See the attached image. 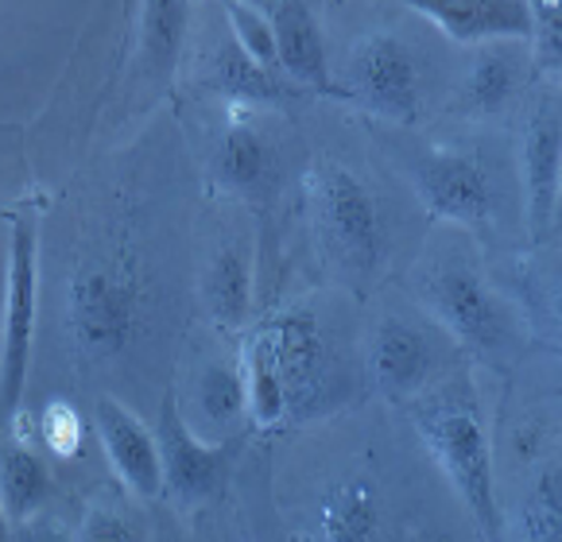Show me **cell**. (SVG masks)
Returning a JSON list of instances; mask_svg holds the SVG:
<instances>
[{
    "label": "cell",
    "instance_id": "8992f818",
    "mask_svg": "<svg viewBox=\"0 0 562 542\" xmlns=\"http://www.w3.org/2000/svg\"><path fill=\"white\" fill-rule=\"evenodd\" d=\"M415 197L435 222L481 233L493 217V182L473 151L462 148H423L407 163Z\"/></svg>",
    "mask_w": 562,
    "mask_h": 542
},
{
    "label": "cell",
    "instance_id": "52a82bcc",
    "mask_svg": "<svg viewBox=\"0 0 562 542\" xmlns=\"http://www.w3.org/2000/svg\"><path fill=\"white\" fill-rule=\"evenodd\" d=\"M430 318L439 321L458 346L477 357H496L508 341V318L501 298L493 295L477 271L465 263H447L423 287Z\"/></svg>",
    "mask_w": 562,
    "mask_h": 542
},
{
    "label": "cell",
    "instance_id": "603a6c76",
    "mask_svg": "<svg viewBox=\"0 0 562 542\" xmlns=\"http://www.w3.org/2000/svg\"><path fill=\"white\" fill-rule=\"evenodd\" d=\"M272 151L252 124H229L214 151V179L233 194H248L268 179Z\"/></svg>",
    "mask_w": 562,
    "mask_h": 542
},
{
    "label": "cell",
    "instance_id": "4fadbf2b",
    "mask_svg": "<svg viewBox=\"0 0 562 542\" xmlns=\"http://www.w3.org/2000/svg\"><path fill=\"white\" fill-rule=\"evenodd\" d=\"M412 12H419L447 39L465 47L513 43L531 35L528 4H516V0H412Z\"/></svg>",
    "mask_w": 562,
    "mask_h": 542
},
{
    "label": "cell",
    "instance_id": "8fae6325",
    "mask_svg": "<svg viewBox=\"0 0 562 542\" xmlns=\"http://www.w3.org/2000/svg\"><path fill=\"white\" fill-rule=\"evenodd\" d=\"M516 167H520V197L524 222L531 237H547L559 217V167H562V128L559 113L543 105L520 132L516 148Z\"/></svg>",
    "mask_w": 562,
    "mask_h": 542
},
{
    "label": "cell",
    "instance_id": "f1b7e54d",
    "mask_svg": "<svg viewBox=\"0 0 562 542\" xmlns=\"http://www.w3.org/2000/svg\"><path fill=\"white\" fill-rule=\"evenodd\" d=\"M0 542H16V523L4 516V508H0Z\"/></svg>",
    "mask_w": 562,
    "mask_h": 542
},
{
    "label": "cell",
    "instance_id": "83f0119b",
    "mask_svg": "<svg viewBox=\"0 0 562 542\" xmlns=\"http://www.w3.org/2000/svg\"><path fill=\"white\" fill-rule=\"evenodd\" d=\"M16 542H75V534L58 523V519L35 516V519H27V523L16 527Z\"/></svg>",
    "mask_w": 562,
    "mask_h": 542
},
{
    "label": "cell",
    "instance_id": "7a4b0ae2",
    "mask_svg": "<svg viewBox=\"0 0 562 542\" xmlns=\"http://www.w3.org/2000/svg\"><path fill=\"white\" fill-rule=\"evenodd\" d=\"M67 326L75 346L93 361H116L128 353L140 329V287L124 268L93 263L70 275Z\"/></svg>",
    "mask_w": 562,
    "mask_h": 542
},
{
    "label": "cell",
    "instance_id": "5b68a950",
    "mask_svg": "<svg viewBox=\"0 0 562 542\" xmlns=\"http://www.w3.org/2000/svg\"><path fill=\"white\" fill-rule=\"evenodd\" d=\"M346 90L372 116L389 124H415L419 116V66L396 32H364L346 55Z\"/></svg>",
    "mask_w": 562,
    "mask_h": 542
},
{
    "label": "cell",
    "instance_id": "ac0fdd59",
    "mask_svg": "<svg viewBox=\"0 0 562 542\" xmlns=\"http://www.w3.org/2000/svg\"><path fill=\"white\" fill-rule=\"evenodd\" d=\"M50 468L47 461L35 453V445H24L16 438L0 442V508L12 523H27V519L43 516L50 500Z\"/></svg>",
    "mask_w": 562,
    "mask_h": 542
},
{
    "label": "cell",
    "instance_id": "30bf717a",
    "mask_svg": "<svg viewBox=\"0 0 562 542\" xmlns=\"http://www.w3.org/2000/svg\"><path fill=\"white\" fill-rule=\"evenodd\" d=\"M265 329L272 337L276 364H280L283 392H288V411L291 419H303L311 407H318V395L330 384V346L306 310L280 314L265 321Z\"/></svg>",
    "mask_w": 562,
    "mask_h": 542
},
{
    "label": "cell",
    "instance_id": "d6986e66",
    "mask_svg": "<svg viewBox=\"0 0 562 542\" xmlns=\"http://www.w3.org/2000/svg\"><path fill=\"white\" fill-rule=\"evenodd\" d=\"M202 306L222 329H245L252 310V268L237 245L210 256L202 271Z\"/></svg>",
    "mask_w": 562,
    "mask_h": 542
},
{
    "label": "cell",
    "instance_id": "e0dca14e",
    "mask_svg": "<svg viewBox=\"0 0 562 542\" xmlns=\"http://www.w3.org/2000/svg\"><path fill=\"white\" fill-rule=\"evenodd\" d=\"M516 90H520V63L508 47L501 43H488L477 47L470 70H465L462 86H458L454 109L465 116H496L513 105Z\"/></svg>",
    "mask_w": 562,
    "mask_h": 542
},
{
    "label": "cell",
    "instance_id": "7402d4cb",
    "mask_svg": "<svg viewBox=\"0 0 562 542\" xmlns=\"http://www.w3.org/2000/svg\"><path fill=\"white\" fill-rule=\"evenodd\" d=\"M191 27V4L182 0H148L140 9V58L151 78H167L175 70Z\"/></svg>",
    "mask_w": 562,
    "mask_h": 542
},
{
    "label": "cell",
    "instance_id": "4316f807",
    "mask_svg": "<svg viewBox=\"0 0 562 542\" xmlns=\"http://www.w3.org/2000/svg\"><path fill=\"white\" fill-rule=\"evenodd\" d=\"M75 542H140L133 531V523L113 508H90L78 527Z\"/></svg>",
    "mask_w": 562,
    "mask_h": 542
},
{
    "label": "cell",
    "instance_id": "9a60e30c",
    "mask_svg": "<svg viewBox=\"0 0 562 542\" xmlns=\"http://www.w3.org/2000/svg\"><path fill=\"white\" fill-rule=\"evenodd\" d=\"M179 415L202 442H237V434L248 427V395L240 372L233 364H206L194 376L191 411L179 407Z\"/></svg>",
    "mask_w": 562,
    "mask_h": 542
},
{
    "label": "cell",
    "instance_id": "9c48e42d",
    "mask_svg": "<svg viewBox=\"0 0 562 542\" xmlns=\"http://www.w3.org/2000/svg\"><path fill=\"white\" fill-rule=\"evenodd\" d=\"M93 430L124 493L140 504L164 500V461H159L156 430L116 395L93 399Z\"/></svg>",
    "mask_w": 562,
    "mask_h": 542
},
{
    "label": "cell",
    "instance_id": "ffe728a7",
    "mask_svg": "<svg viewBox=\"0 0 562 542\" xmlns=\"http://www.w3.org/2000/svg\"><path fill=\"white\" fill-rule=\"evenodd\" d=\"M381 508L369 481H346L323 500L315 516V542H372Z\"/></svg>",
    "mask_w": 562,
    "mask_h": 542
},
{
    "label": "cell",
    "instance_id": "5bb4252c",
    "mask_svg": "<svg viewBox=\"0 0 562 542\" xmlns=\"http://www.w3.org/2000/svg\"><path fill=\"white\" fill-rule=\"evenodd\" d=\"M430 341L415 326L400 318H384L372 329L369 341V372L384 395L392 399H407V395L423 392L430 380Z\"/></svg>",
    "mask_w": 562,
    "mask_h": 542
},
{
    "label": "cell",
    "instance_id": "3957f363",
    "mask_svg": "<svg viewBox=\"0 0 562 542\" xmlns=\"http://www.w3.org/2000/svg\"><path fill=\"white\" fill-rule=\"evenodd\" d=\"M306 194H311V214H315L318 233L338 252V260H346L357 271H369L381 260V206H376L372 190L346 163H334V159L311 163Z\"/></svg>",
    "mask_w": 562,
    "mask_h": 542
},
{
    "label": "cell",
    "instance_id": "cb8c5ba5",
    "mask_svg": "<svg viewBox=\"0 0 562 542\" xmlns=\"http://www.w3.org/2000/svg\"><path fill=\"white\" fill-rule=\"evenodd\" d=\"M225 24H229V43L240 50L245 58H252L257 66L276 70V35H272V20H268L265 4H240V0H229L225 4Z\"/></svg>",
    "mask_w": 562,
    "mask_h": 542
},
{
    "label": "cell",
    "instance_id": "f546056e",
    "mask_svg": "<svg viewBox=\"0 0 562 542\" xmlns=\"http://www.w3.org/2000/svg\"><path fill=\"white\" fill-rule=\"evenodd\" d=\"M0 353H4V263H0Z\"/></svg>",
    "mask_w": 562,
    "mask_h": 542
},
{
    "label": "cell",
    "instance_id": "d4e9b609",
    "mask_svg": "<svg viewBox=\"0 0 562 542\" xmlns=\"http://www.w3.org/2000/svg\"><path fill=\"white\" fill-rule=\"evenodd\" d=\"M35 430H40V442L43 450H50L55 458H78L86 445V422L82 415H78L75 403L67 399H47L43 403L40 419H35Z\"/></svg>",
    "mask_w": 562,
    "mask_h": 542
},
{
    "label": "cell",
    "instance_id": "484cf974",
    "mask_svg": "<svg viewBox=\"0 0 562 542\" xmlns=\"http://www.w3.org/2000/svg\"><path fill=\"white\" fill-rule=\"evenodd\" d=\"M520 542H562V500L554 473H539L520 519Z\"/></svg>",
    "mask_w": 562,
    "mask_h": 542
},
{
    "label": "cell",
    "instance_id": "277c9868",
    "mask_svg": "<svg viewBox=\"0 0 562 542\" xmlns=\"http://www.w3.org/2000/svg\"><path fill=\"white\" fill-rule=\"evenodd\" d=\"M40 321V233L27 217H12L4 248V353H0V411L16 415L27 384Z\"/></svg>",
    "mask_w": 562,
    "mask_h": 542
},
{
    "label": "cell",
    "instance_id": "ba28073f",
    "mask_svg": "<svg viewBox=\"0 0 562 542\" xmlns=\"http://www.w3.org/2000/svg\"><path fill=\"white\" fill-rule=\"evenodd\" d=\"M159 461H164V496H171L179 508H199L210 496L222 488L225 473H229V461L237 442L210 445L194 434L179 415V399L175 392L164 395L159 403Z\"/></svg>",
    "mask_w": 562,
    "mask_h": 542
},
{
    "label": "cell",
    "instance_id": "6da1fadb",
    "mask_svg": "<svg viewBox=\"0 0 562 542\" xmlns=\"http://www.w3.org/2000/svg\"><path fill=\"white\" fill-rule=\"evenodd\" d=\"M415 430L439 465L447 485L473 516L485 542L505 539L501 500H496V465L485 419L473 392H439L415 403Z\"/></svg>",
    "mask_w": 562,
    "mask_h": 542
},
{
    "label": "cell",
    "instance_id": "7c38bea8",
    "mask_svg": "<svg viewBox=\"0 0 562 542\" xmlns=\"http://www.w3.org/2000/svg\"><path fill=\"white\" fill-rule=\"evenodd\" d=\"M265 12L272 20L280 78H288V86H311L318 93H338L315 9L299 4V0H283V4H265Z\"/></svg>",
    "mask_w": 562,
    "mask_h": 542
},
{
    "label": "cell",
    "instance_id": "44dd1931",
    "mask_svg": "<svg viewBox=\"0 0 562 542\" xmlns=\"http://www.w3.org/2000/svg\"><path fill=\"white\" fill-rule=\"evenodd\" d=\"M206 78L225 93V98H233L237 105H248V109L283 105V101L295 93L280 75H272V70H265V66H257L252 58H245L237 47H233V43H222V50H214Z\"/></svg>",
    "mask_w": 562,
    "mask_h": 542
},
{
    "label": "cell",
    "instance_id": "2e32d148",
    "mask_svg": "<svg viewBox=\"0 0 562 542\" xmlns=\"http://www.w3.org/2000/svg\"><path fill=\"white\" fill-rule=\"evenodd\" d=\"M240 380H245L248 395V422H257L260 430H280L291 422L288 411V392H283L280 364H276L272 337L265 326L248 329L245 346H240Z\"/></svg>",
    "mask_w": 562,
    "mask_h": 542
}]
</instances>
